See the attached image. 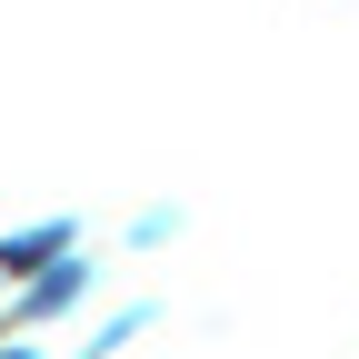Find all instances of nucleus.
<instances>
[{
	"instance_id": "f257e3e1",
	"label": "nucleus",
	"mask_w": 359,
	"mask_h": 359,
	"mask_svg": "<svg viewBox=\"0 0 359 359\" xmlns=\"http://www.w3.org/2000/svg\"><path fill=\"white\" fill-rule=\"evenodd\" d=\"M70 250V219H40V230H20V240H0V269H50Z\"/></svg>"
}]
</instances>
